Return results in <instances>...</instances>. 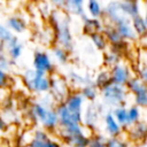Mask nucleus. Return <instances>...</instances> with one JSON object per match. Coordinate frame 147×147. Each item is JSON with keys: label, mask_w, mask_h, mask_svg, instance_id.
Segmentation results:
<instances>
[{"label": "nucleus", "mask_w": 147, "mask_h": 147, "mask_svg": "<svg viewBox=\"0 0 147 147\" xmlns=\"http://www.w3.org/2000/svg\"><path fill=\"white\" fill-rule=\"evenodd\" d=\"M11 64H13V61L7 56V54L1 53L0 54V69L8 72L11 70Z\"/></svg>", "instance_id": "nucleus-36"}, {"label": "nucleus", "mask_w": 147, "mask_h": 147, "mask_svg": "<svg viewBox=\"0 0 147 147\" xmlns=\"http://www.w3.org/2000/svg\"><path fill=\"white\" fill-rule=\"evenodd\" d=\"M84 2L85 0H64V5L62 9L69 15L83 17L86 15L84 9Z\"/></svg>", "instance_id": "nucleus-15"}, {"label": "nucleus", "mask_w": 147, "mask_h": 147, "mask_svg": "<svg viewBox=\"0 0 147 147\" xmlns=\"http://www.w3.org/2000/svg\"><path fill=\"white\" fill-rule=\"evenodd\" d=\"M99 91L101 93L103 102L113 108L117 106H125L129 98V92L125 86L117 85L111 82Z\"/></svg>", "instance_id": "nucleus-3"}, {"label": "nucleus", "mask_w": 147, "mask_h": 147, "mask_svg": "<svg viewBox=\"0 0 147 147\" xmlns=\"http://www.w3.org/2000/svg\"><path fill=\"white\" fill-rule=\"evenodd\" d=\"M83 32L85 34H91L93 32H102L103 30V22L100 18H94V17H88V16H83Z\"/></svg>", "instance_id": "nucleus-12"}, {"label": "nucleus", "mask_w": 147, "mask_h": 147, "mask_svg": "<svg viewBox=\"0 0 147 147\" xmlns=\"http://www.w3.org/2000/svg\"><path fill=\"white\" fill-rule=\"evenodd\" d=\"M119 6L123 14L129 18H132L133 16H137L140 14L139 0H121Z\"/></svg>", "instance_id": "nucleus-17"}, {"label": "nucleus", "mask_w": 147, "mask_h": 147, "mask_svg": "<svg viewBox=\"0 0 147 147\" xmlns=\"http://www.w3.org/2000/svg\"><path fill=\"white\" fill-rule=\"evenodd\" d=\"M40 124L46 131H56L59 127V117L54 108H48L44 118L40 121Z\"/></svg>", "instance_id": "nucleus-16"}, {"label": "nucleus", "mask_w": 147, "mask_h": 147, "mask_svg": "<svg viewBox=\"0 0 147 147\" xmlns=\"http://www.w3.org/2000/svg\"><path fill=\"white\" fill-rule=\"evenodd\" d=\"M125 88L127 90L129 93L131 94H138L140 92H144V91H147V86H146V82L141 80L139 77L137 76H132L127 82L126 84L124 85Z\"/></svg>", "instance_id": "nucleus-21"}, {"label": "nucleus", "mask_w": 147, "mask_h": 147, "mask_svg": "<svg viewBox=\"0 0 147 147\" xmlns=\"http://www.w3.org/2000/svg\"><path fill=\"white\" fill-rule=\"evenodd\" d=\"M14 33L9 30V28L5 24H0V41H2L3 44L8 42L11 38H13Z\"/></svg>", "instance_id": "nucleus-35"}, {"label": "nucleus", "mask_w": 147, "mask_h": 147, "mask_svg": "<svg viewBox=\"0 0 147 147\" xmlns=\"http://www.w3.org/2000/svg\"><path fill=\"white\" fill-rule=\"evenodd\" d=\"M117 30V32L119 33V36L122 37L123 40L127 41V42H134L137 41L139 38L137 37L136 32L133 31L132 26H131V23H130V20H126L122 23H118L116 25H114Z\"/></svg>", "instance_id": "nucleus-13"}, {"label": "nucleus", "mask_w": 147, "mask_h": 147, "mask_svg": "<svg viewBox=\"0 0 147 147\" xmlns=\"http://www.w3.org/2000/svg\"><path fill=\"white\" fill-rule=\"evenodd\" d=\"M48 20L54 32V42L70 52L74 47V39L70 30V15L62 8H56L51 11Z\"/></svg>", "instance_id": "nucleus-1"}, {"label": "nucleus", "mask_w": 147, "mask_h": 147, "mask_svg": "<svg viewBox=\"0 0 147 147\" xmlns=\"http://www.w3.org/2000/svg\"><path fill=\"white\" fill-rule=\"evenodd\" d=\"M109 83H110V74H109V69H107V68L103 70H100L96 75L95 79L93 80V84L95 85V87L98 90H101Z\"/></svg>", "instance_id": "nucleus-29"}, {"label": "nucleus", "mask_w": 147, "mask_h": 147, "mask_svg": "<svg viewBox=\"0 0 147 147\" xmlns=\"http://www.w3.org/2000/svg\"><path fill=\"white\" fill-rule=\"evenodd\" d=\"M88 37H90L93 46L98 51H102L103 52V51H106L108 48L109 44H108V41H107V39H106V37H105V34L102 32H93V33L88 34Z\"/></svg>", "instance_id": "nucleus-26"}, {"label": "nucleus", "mask_w": 147, "mask_h": 147, "mask_svg": "<svg viewBox=\"0 0 147 147\" xmlns=\"http://www.w3.org/2000/svg\"><path fill=\"white\" fill-rule=\"evenodd\" d=\"M23 82L28 90L37 94H45L49 92V77L47 74L36 70L28 69L23 74Z\"/></svg>", "instance_id": "nucleus-2"}, {"label": "nucleus", "mask_w": 147, "mask_h": 147, "mask_svg": "<svg viewBox=\"0 0 147 147\" xmlns=\"http://www.w3.org/2000/svg\"><path fill=\"white\" fill-rule=\"evenodd\" d=\"M5 51H6V48H5V44H3L2 41H0V54H1V53H5Z\"/></svg>", "instance_id": "nucleus-44"}, {"label": "nucleus", "mask_w": 147, "mask_h": 147, "mask_svg": "<svg viewBox=\"0 0 147 147\" xmlns=\"http://www.w3.org/2000/svg\"><path fill=\"white\" fill-rule=\"evenodd\" d=\"M99 116H100V113L96 108V106H93V105H90L86 109H85V113L83 115V121H82V124L88 129L90 131H93L96 125H98V122H99Z\"/></svg>", "instance_id": "nucleus-10"}, {"label": "nucleus", "mask_w": 147, "mask_h": 147, "mask_svg": "<svg viewBox=\"0 0 147 147\" xmlns=\"http://www.w3.org/2000/svg\"><path fill=\"white\" fill-rule=\"evenodd\" d=\"M141 117H142L141 108H139L136 105H132L131 107L127 108V126L138 123L139 121H141Z\"/></svg>", "instance_id": "nucleus-30"}, {"label": "nucleus", "mask_w": 147, "mask_h": 147, "mask_svg": "<svg viewBox=\"0 0 147 147\" xmlns=\"http://www.w3.org/2000/svg\"><path fill=\"white\" fill-rule=\"evenodd\" d=\"M79 93L82 94V96L84 98V100H87V101H95L96 98H98V94H99V90L95 87V85L92 83H88L84 86L80 87L79 90Z\"/></svg>", "instance_id": "nucleus-25"}, {"label": "nucleus", "mask_w": 147, "mask_h": 147, "mask_svg": "<svg viewBox=\"0 0 147 147\" xmlns=\"http://www.w3.org/2000/svg\"><path fill=\"white\" fill-rule=\"evenodd\" d=\"M130 23H131V26H132V29L136 32V34H137L138 38H141V37H145L146 36V32H147V22H146V18L141 14H139V15L133 16L132 18H130Z\"/></svg>", "instance_id": "nucleus-19"}, {"label": "nucleus", "mask_w": 147, "mask_h": 147, "mask_svg": "<svg viewBox=\"0 0 147 147\" xmlns=\"http://www.w3.org/2000/svg\"><path fill=\"white\" fill-rule=\"evenodd\" d=\"M68 80H69L71 84H74L75 86H78V87H82V86H84V85H86V84H88V83H92L91 78L84 77V76H82V75H79V74H77V72H75V71L69 72Z\"/></svg>", "instance_id": "nucleus-31"}, {"label": "nucleus", "mask_w": 147, "mask_h": 147, "mask_svg": "<svg viewBox=\"0 0 147 147\" xmlns=\"http://www.w3.org/2000/svg\"><path fill=\"white\" fill-rule=\"evenodd\" d=\"M8 127V123L2 118V116H0V131H6Z\"/></svg>", "instance_id": "nucleus-43"}, {"label": "nucleus", "mask_w": 147, "mask_h": 147, "mask_svg": "<svg viewBox=\"0 0 147 147\" xmlns=\"http://www.w3.org/2000/svg\"><path fill=\"white\" fill-rule=\"evenodd\" d=\"M32 64H33V69L42 71L47 75L53 74V71L55 69V65L52 62L49 54L47 52H44V51H38L34 53Z\"/></svg>", "instance_id": "nucleus-7"}, {"label": "nucleus", "mask_w": 147, "mask_h": 147, "mask_svg": "<svg viewBox=\"0 0 147 147\" xmlns=\"http://www.w3.org/2000/svg\"><path fill=\"white\" fill-rule=\"evenodd\" d=\"M103 121H105V130H106V133L108 134V137H117L123 133V129L114 118L111 110H108L105 114Z\"/></svg>", "instance_id": "nucleus-11"}, {"label": "nucleus", "mask_w": 147, "mask_h": 147, "mask_svg": "<svg viewBox=\"0 0 147 147\" xmlns=\"http://www.w3.org/2000/svg\"><path fill=\"white\" fill-rule=\"evenodd\" d=\"M125 131L127 133V140L133 142H145L147 136V125L145 121L141 119L138 123L130 125Z\"/></svg>", "instance_id": "nucleus-8"}, {"label": "nucleus", "mask_w": 147, "mask_h": 147, "mask_svg": "<svg viewBox=\"0 0 147 147\" xmlns=\"http://www.w3.org/2000/svg\"><path fill=\"white\" fill-rule=\"evenodd\" d=\"M133 96H134L133 101H134L136 106H138L141 109L147 107V91H144V92H140L138 94H134Z\"/></svg>", "instance_id": "nucleus-34"}, {"label": "nucleus", "mask_w": 147, "mask_h": 147, "mask_svg": "<svg viewBox=\"0 0 147 147\" xmlns=\"http://www.w3.org/2000/svg\"><path fill=\"white\" fill-rule=\"evenodd\" d=\"M48 2L55 8H62L64 5V0H48Z\"/></svg>", "instance_id": "nucleus-42"}, {"label": "nucleus", "mask_w": 147, "mask_h": 147, "mask_svg": "<svg viewBox=\"0 0 147 147\" xmlns=\"http://www.w3.org/2000/svg\"><path fill=\"white\" fill-rule=\"evenodd\" d=\"M103 65L109 69L111 68L113 65L117 64L118 62L122 61V53H119L118 51H116L115 48L110 47V48H107L106 51H103Z\"/></svg>", "instance_id": "nucleus-20"}, {"label": "nucleus", "mask_w": 147, "mask_h": 147, "mask_svg": "<svg viewBox=\"0 0 147 147\" xmlns=\"http://www.w3.org/2000/svg\"><path fill=\"white\" fill-rule=\"evenodd\" d=\"M106 147H130L129 140L123 138V136L117 137H108L106 141Z\"/></svg>", "instance_id": "nucleus-32"}, {"label": "nucleus", "mask_w": 147, "mask_h": 147, "mask_svg": "<svg viewBox=\"0 0 147 147\" xmlns=\"http://www.w3.org/2000/svg\"><path fill=\"white\" fill-rule=\"evenodd\" d=\"M6 25L9 28L11 32H16V33H22L28 29L25 20L18 15L9 16L6 21Z\"/></svg>", "instance_id": "nucleus-18"}, {"label": "nucleus", "mask_w": 147, "mask_h": 147, "mask_svg": "<svg viewBox=\"0 0 147 147\" xmlns=\"http://www.w3.org/2000/svg\"><path fill=\"white\" fill-rule=\"evenodd\" d=\"M84 98L79 93V91L70 92L67 98L64 99V103L67 108L70 110L72 114H83V106H84Z\"/></svg>", "instance_id": "nucleus-9"}, {"label": "nucleus", "mask_w": 147, "mask_h": 147, "mask_svg": "<svg viewBox=\"0 0 147 147\" xmlns=\"http://www.w3.org/2000/svg\"><path fill=\"white\" fill-rule=\"evenodd\" d=\"M41 145H42V147H61V144L57 140L53 139L52 137H49L48 139L41 141Z\"/></svg>", "instance_id": "nucleus-39"}, {"label": "nucleus", "mask_w": 147, "mask_h": 147, "mask_svg": "<svg viewBox=\"0 0 147 147\" xmlns=\"http://www.w3.org/2000/svg\"><path fill=\"white\" fill-rule=\"evenodd\" d=\"M87 13L91 17L101 18L103 15V7L99 0H87Z\"/></svg>", "instance_id": "nucleus-27"}, {"label": "nucleus", "mask_w": 147, "mask_h": 147, "mask_svg": "<svg viewBox=\"0 0 147 147\" xmlns=\"http://www.w3.org/2000/svg\"><path fill=\"white\" fill-rule=\"evenodd\" d=\"M107 137L101 133H92L88 139L87 147H106Z\"/></svg>", "instance_id": "nucleus-33"}, {"label": "nucleus", "mask_w": 147, "mask_h": 147, "mask_svg": "<svg viewBox=\"0 0 147 147\" xmlns=\"http://www.w3.org/2000/svg\"><path fill=\"white\" fill-rule=\"evenodd\" d=\"M102 16H105L108 20V23L113 24V25H116V24L122 23L126 20H130L129 17H126L123 14L121 6H119V1H117V0H113V1L107 3V6L103 8V15Z\"/></svg>", "instance_id": "nucleus-6"}, {"label": "nucleus", "mask_w": 147, "mask_h": 147, "mask_svg": "<svg viewBox=\"0 0 147 147\" xmlns=\"http://www.w3.org/2000/svg\"><path fill=\"white\" fill-rule=\"evenodd\" d=\"M137 77H139L141 80H144V82H146V79H147V68H146V64H141V67L138 69V76Z\"/></svg>", "instance_id": "nucleus-40"}, {"label": "nucleus", "mask_w": 147, "mask_h": 147, "mask_svg": "<svg viewBox=\"0 0 147 147\" xmlns=\"http://www.w3.org/2000/svg\"><path fill=\"white\" fill-rule=\"evenodd\" d=\"M23 147H42L41 145V141L39 140H36V139H31L28 144H25Z\"/></svg>", "instance_id": "nucleus-41"}, {"label": "nucleus", "mask_w": 147, "mask_h": 147, "mask_svg": "<svg viewBox=\"0 0 147 147\" xmlns=\"http://www.w3.org/2000/svg\"><path fill=\"white\" fill-rule=\"evenodd\" d=\"M49 77V94L53 96L54 101L62 102L70 93V88L65 78L60 75H51Z\"/></svg>", "instance_id": "nucleus-4"}, {"label": "nucleus", "mask_w": 147, "mask_h": 147, "mask_svg": "<svg viewBox=\"0 0 147 147\" xmlns=\"http://www.w3.org/2000/svg\"><path fill=\"white\" fill-rule=\"evenodd\" d=\"M88 139H90V136L86 133H83V134H78V136L68 137L62 140L68 147H87Z\"/></svg>", "instance_id": "nucleus-23"}, {"label": "nucleus", "mask_w": 147, "mask_h": 147, "mask_svg": "<svg viewBox=\"0 0 147 147\" xmlns=\"http://www.w3.org/2000/svg\"><path fill=\"white\" fill-rule=\"evenodd\" d=\"M49 137L51 136H49L48 131H46L45 129H37L32 133V139H36V140H39V141H44V140L48 139Z\"/></svg>", "instance_id": "nucleus-37"}, {"label": "nucleus", "mask_w": 147, "mask_h": 147, "mask_svg": "<svg viewBox=\"0 0 147 147\" xmlns=\"http://www.w3.org/2000/svg\"><path fill=\"white\" fill-rule=\"evenodd\" d=\"M5 48L7 51V56L14 62L16 60H18L22 55V51H23V45L20 42L18 37H16L15 34L13 36V38L5 44Z\"/></svg>", "instance_id": "nucleus-14"}, {"label": "nucleus", "mask_w": 147, "mask_h": 147, "mask_svg": "<svg viewBox=\"0 0 147 147\" xmlns=\"http://www.w3.org/2000/svg\"><path fill=\"white\" fill-rule=\"evenodd\" d=\"M52 54L54 56V59L60 63V64H67L69 62V59H70V55H69V52L57 45L53 46L52 47Z\"/></svg>", "instance_id": "nucleus-28"}, {"label": "nucleus", "mask_w": 147, "mask_h": 147, "mask_svg": "<svg viewBox=\"0 0 147 147\" xmlns=\"http://www.w3.org/2000/svg\"><path fill=\"white\" fill-rule=\"evenodd\" d=\"M10 84V77L9 74L0 69V88H6Z\"/></svg>", "instance_id": "nucleus-38"}, {"label": "nucleus", "mask_w": 147, "mask_h": 147, "mask_svg": "<svg viewBox=\"0 0 147 147\" xmlns=\"http://www.w3.org/2000/svg\"><path fill=\"white\" fill-rule=\"evenodd\" d=\"M111 114L123 130H126L129 127L127 126V108L125 106L114 107V109L111 110Z\"/></svg>", "instance_id": "nucleus-24"}, {"label": "nucleus", "mask_w": 147, "mask_h": 147, "mask_svg": "<svg viewBox=\"0 0 147 147\" xmlns=\"http://www.w3.org/2000/svg\"><path fill=\"white\" fill-rule=\"evenodd\" d=\"M110 74V82L117 85H125L126 82L133 76L130 67L124 62H118L117 64L109 68Z\"/></svg>", "instance_id": "nucleus-5"}, {"label": "nucleus", "mask_w": 147, "mask_h": 147, "mask_svg": "<svg viewBox=\"0 0 147 147\" xmlns=\"http://www.w3.org/2000/svg\"><path fill=\"white\" fill-rule=\"evenodd\" d=\"M102 33L105 34L108 44H110V46H114V45H117L122 41H124L122 39V37L119 36V33L117 32L116 28L113 25V24H105L103 26V30H102Z\"/></svg>", "instance_id": "nucleus-22"}]
</instances>
